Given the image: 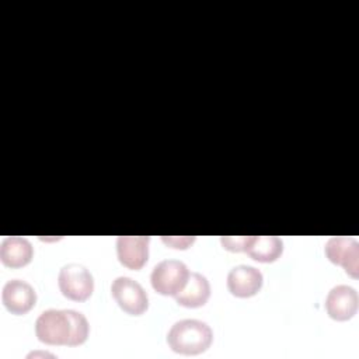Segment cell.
I'll return each mask as SVG.
<instances>
[{"mask_svg": "<svg viewBox=\"0 0 359 359\" xmlns=\"http://www.w3.org/2000/svg\"><path fill=\"white\" fill-rule=\"evenodd\" d=\"M34 247L24 237H6L0 244V259L8 268L25 266L31 262Z\"/></svg>", "mask_w": 359, "mask_h": 359, "instance_id": "8fae6325", "label": "cell"}, {"mask_svg": "<svg viewBox=\"0 0 359 359\" xmlns=\"http://www.w3.org/2000/svg\"><path fill=\"white\" fill-rule=\"evenodd\" d=\"M209 296H210V285L206 276H203L199 272H191L187 285L174 297L180 306L196 309L203 306L208 302Z\"/></svg>", "mask_w": 359, "mask_h": 359, "instance_id": "7c38bea8", "label": "cell"}, {"mask_svg": "<svg viewBox=\"0 0 359 359\" xmlns=\"http://www.w3.org/2000/svg\"><path fill=\"white\" fill-rule=\"evenodd\" d=\"M189 273L188 266L182 261L164 259L153 268L150 282L157 293L163 296H175L187 285Z\"/></svg>", "mask_w": 359, "mask_h": 359, "instance_id": "3957f363", "label": "cell"}, {"mask_svg": "<svg viewBox=\"0 0 359 359\" xmlns=\"http://www.w3.org/2000/svg\"><path fill=\"white\" fill-rule=\"evenodd\" d=\"M325 257L330 262L339 265L352 278L359 276V243L353 237L335 236L327 240L324 245Z\"/></svg>", "mask_w": 359, "mask_h": 359, "instance_id": "8992f818", "label": "cell"}, {"mask_svg": "<svg viewBox=\"0 0 359 359\" xmlns=\"http://www.w3.org/2000/svg\"><path fill=\"white\" fill-rule=\"evenodd\" d=\"M57 285L62 294L74 302L87 300L94 290V279L81 264H67L60 268Z\"/></svg>", "mask_w": 359, "mask_h": 359, "instance_id": "277c9868", "label": "cell"}, {"mask_svg": "<svg viewBox=\"0 0 359 359\" xmlns=\"http://www.w3.org/2000/svg\"><path fill=\"white\" fill-rule=\"evenodd\" d=\"M161 241L172 248H181V250H185L188 248L194 241H195V237L194 236H181V237H175V236H163L161 237Z\"/></svg>", "mask_w": 359, "mask_h": 359, "instance_id": "9a60e30c", "label": "cell"}, {"mask_svg": "<svg viewBox=\"0 0 359 359\" xmlns=\"http://www.w3.org/2000/svg\"><path fill=\"white\" fill-rule=\"evenodd\" d=\"M149 236H119L116 238L119 262L129 269H142L149 257Z\"/></svg>", "mask_w": 359, "mask_h": 359, "instance_id": "30bf717a", "label": "cell"}, {"mask_svg": "<svg viewBox=\"0 0 359 359\" xmlns=\"http://www.w3.org/2000/svg\"><path fill=\"white\" fill-rule=\"evenodd\" d=\"M283 251V241L276 236H251L245 252L258 262H273Z\"/></svg>", "mask_w": 359, "mask_h": 359, "instance_id": "4fadbf2b", "label": "cell"}, {"mask_svg": "<svg viewBox=\"0 0 359 359\" xmlns=\"http://www.w3.org/2000/svg\"><path fill=\"white\" fill-rule=\"evenodd\" d=\"M111 294L118 306L130 316H140L149 307V297L143 286L129 276H118L111 283Z\"/></svg>", "mask_w": 359, "mask_h": 359, "instance_id": "5b68a950", "label": "cell"}, {"mask_svg": "<svg viewBox=\"0 0 359 359\" xmlns=\"http://www.w3.org/2000/svg\"><path fill=\"white\" fill-rule=\"evenodd\" d=\"M1 302L11 314H25L36 303L35 289L25 280L11 279L1 290Z\"/></svg>", "mask_w": 359, "mask_h": 359, "instance_id": "ba28073f", "label": "cell"}, {"mask_svg": "<svg viewBox=\"0 0 359 359\" xmlns=\"http://www.w3.org/2000/svg\"><path fill=\"white\" fill-rule=\"evenodd\" d=\"M250 237L251 236H236V237L234 236H223L220 238V243H222L223 248H226L227 251H231V252L244 251L245 252Z\"/></svg>", "mask_w": 359, "mask_h": 359, "instance_id": "5bb4252c", "label": "cell"}, {"mask_svg": "<svg viewBox=\"0 0 359 359\" xmlns=\"http://www.w3.org/2000/svg\"><path fill=\"white\" fill-rule=\"evenodd\" d=\"M212 328L205 321L194 318L174 323L167 332L168 346L181 355L202 353L212 345Z\"/></svg>", "mask_w": 359, "mask_h": 359, "instance_id": "7a4b0ae2", "label": "cell"}, {"mask_svg": "<svg viewBox=\"0 0 359 359\" xmlns=\"http://www.w3.org/2000/svg\"><path fill=\"white\" fill-rule=\"evenodd\" d=\"M359 297L358 292L348 285L334 286L325 297V311L337 321L351 320L358 311Z\"/></svg>", "mask_w": 359, "mask_h": 359, "instance_id": "52a82bcc", "label": "cell"}, {"mask_svg": "<svg viewBox=\"0 0 359 359\" xmlns=\"http://www.w3.org/2000/svg\"><path fill=\"white\" fill-rule=\"evenodd\" d=\"M90 325L83 313L67 309H49L35 321L36 338L46 345L77 346L87 341Z\"/></svg>", "mask_w": 359, "mask_h": 359, "instance_id": "6da1fadb", "label": "cell"}, {"mask_svg": "<svg viewBox=\"0 0 359 359\" xmlns=\"http://www.w3.org/2000/svg\"><path fill=\"white\" fill-rule=\"evenodd\" d=\"M264 283L259 269L251 265H237L227 275V289L236 297H251L257 294Z\"/></svg>", "mask_w": 359, "mask_h": 359, "instance_id": "9c48e42d", "label": "cell"}]
</instances>
